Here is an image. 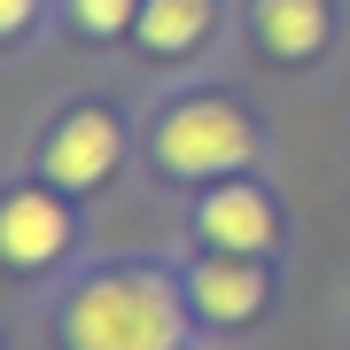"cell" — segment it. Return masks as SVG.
<instances>
[{"label": "cell", "instance_id": "cell-1", "mask_svg": "<svg viewBox=\"0 0 350 350\" xmlns=\"http://www.w3.org/2000/svg\"><path fill=\"white\" fill-rule=\"evenodd\" d=\"M179 335H187L179 296L156 273H109L63 304L70 350H179Z\"/></svg>", "mask_w": 350, "mask_h": 350}, {"label": "cell", "instance_id": "cell-2", "mask_svg": "<svg viewBox=\"0 0 350 350\" xmlns=\"http://www.w3.org/2000/svg\"><path fill=\"white\" fill-rule=\"evenodd\" d=\"M250 148H257V133L241 125L226 101H187V109H172L163 133H156V156L172 163V172H187V179L234 172V163H250Z\"/></svg>", "mask_w": 350, "mask_h": 350}, {"label": "cell", "instance_id": "cell-3", "mask_svg": "<svg viewBox=\"0 0 350 350\" xmlns=\"http://www.w3.org/2000/svg\"><path fill=\"white\" fill-rule=\"evenodd\" d=\"M47 172H55V187H101V179L117 172V125L101 109L63 117L55 140H47Z\"/></svg>", "mask_w": 350, "mask_h": 350}, {"label": "cell", "instance_id": "cell-4", "mask_svg": "<svg viewBox=\"0 0 350 350\" xmlns=\"http://www.w3.org/2000/svg\"><path fill=\"white\" fill-rule=\"evenodd\" d=\"M63 241H70V218H63V202L55 195H8L0 202V257L8 265H55L63 257Z\"/></svg>", "mask_w": 350, "mask_h": 350}, {"label": "cell", "instance_id": "cell-5", "mask_svg": "<svg viewBox=\"0 0 350 350\" xmlns=\"http://www.w3.org/2000/svg\"><path fill=\"white\" fill-rule=\"evenodd\" d=\"M202 241L226 257H257V250H273V202H265L257 187H226L202 202Z\"/></svg>", "mask_w": 350, "mask_h": 350}, {"label": "cell", "instance_id": "cell-6", "mask_svg": "<svg viewBox=\"0 0 350 350\" xmlns=\"http://www.w3.org/2000/svg\"><path fill=\"white\" fill-rule=\"evenodd\" d=\"M195 304H202V319H218V327H241L265 304V273L250 257H211V265H195Z\"/></svg>", "mask_w": 350, "mask_h": 350}, {"label": "cell", "instance_id": "cell-7", "mask_svg": "<svg viewBox=\"0 0 350 350\" xmlns=\"http://www.w3.org/2000/svg\"><path fill=\"white\" fill-rule=\"evenodd\" d=\"M257 39L273 55H312L327 39V0H257Z\"/></svg>", "mask_w": 350, "mask_h": 350}, {"label": "cell", "instance_id": "cell-8", "mask_svg": "<svg viewBox=\"0 0 350 350\" xmlns=\"http://www.w3.org/2000/svg\"><path fill=\"white\" fill-rule=\"evenodd\" d=\"M211 31V0H140V39L156 55H179Z\"/></svg>", "mask_w": 350, "mask_h": 350}, {"label": "cell", "instance_id": "cell-9", "mask_svg": "<svg viewBox=\"0 0 350 350\" xmlns=\"http://www.w3.org/2000/svg\"><path fill=\"white\" fill-rule=\"evenodd\" d=\"M70 8H78L86 31H125L133 16H140V0H70Z\"/></svg>", "mask_w": 350, "mask_h": 350}, {"label": "cell", "instance_id": "cell-10", "mask_svg": "<svg viewBox=\"0 0 350 350\" xmlns=\"http://www.w3.org/2000/svg\"><path fill=\"white\" fill-rule=\"evenodd\" d=\"M31 24V0H0V31H24Z\"/></svg>", "mask_w": 350, "mask_h": 350}]
</instances>
